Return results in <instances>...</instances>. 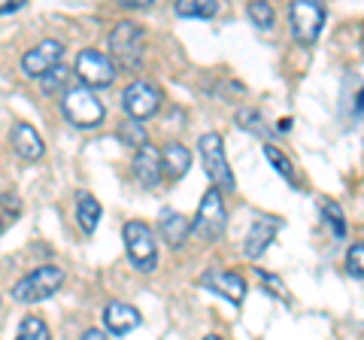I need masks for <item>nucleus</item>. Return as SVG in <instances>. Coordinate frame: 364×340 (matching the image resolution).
<instances>
[{
    "instance_id": "f257e3e1",
    "label": "nucleus",
    "mask_w": 364,
    "mask_h": 340,
    "mask_svg": "<svg viewBox=\"0 0 364 340\" xmlns=\"http://www.w3.org/2000/svg\"><path fill=\"white\" fill-rule=\"evenodd\" d=\"M198 152H200V161H203V174L210 176L213 188H219V191H234L237 183H234L231 164H228V158H225V140H222V134H215V131L200 134Z\"/></svg>"
},
{
    "instance_id": "f03ea898",
    "label": "nucleus",
    "mask_w": 364,
    "mask_h": 340,
    "mask_svg": "<svg viewBox=\"0 0 364 340\" xmlns=\"http://www.w3.org/2000/svg\"><path fill=\"white\" fill-rule=\"evenodd\" d=\"M61 110H64V116L76 124V128H97V124L104 122V116H107V110L97 100V95L91 92V88H85V85L67 88L64 97H61Z\"/></svg>"
},
{
    "instance_id": "7ed1b4c3",
    "label": "nucleus",
    "mask_w": 364,
    "mask_h": 340,
    "mask_svg": "<svg viewBox=\"0 0 364 340\" xmlns=\"http://www.w3.org/2000/svg\"><path fill=\"white\" fill-rule=\"evenodd\" d=\"M124 253H128L131 258V265L136 270H143V274H149V270L158 267V240H155V234L149 231V225H143V222H124Z\"/></svg>"
},
{
    "instance_id": "20e7f679",
    "label": "nucleus",
    "mask_w": 364,
    "mask_h": 340,
    "mask_svg": "<svg viewBox=\"0 0 364 340\" xmlns=\"http://www.w3.org/2000/svg\"><path fill=\"white\" fill-rule=\"evenodd\" d=\"M109 52H112V61L128 67V70L140 67L143 64V52H146L143 28L136 25V21H119V25L112 28V33H109Z\"/></svg>"
},
{
    "instance_id": "39448f33",
    "label": "nucleus",
    "mask_w": 364,
    "mask_h": 340,
    "mask_svg": "<svg viewBox=\"0 0 364 340\" xmlns=\"http://www.w3.org/2000/svg\"><path fill=\"white\" fill-rule=\"evenodd\" d=\"M61 282H64V270L58 265H43L16 282L13 298L21 304H37V301L52 298V294L61 289Z\"/></svg>"
},
{
    "instance_id": "423d86ee",
    "label": "nucleus",
    "mask_w": 364,
    "mask_h": 340,
    "mask_svg": "<svg viewBox=\"0 0 364 340\" xmlns=\"http://www.w3.org/2000/svg\"><path fill=\"white\" fill-rule=\"evenodd\" d=\"M228 225V213H225V198L219 188H207V195L200 198L198 213L191 219V231H195L200 240H219L225 234Z\"/></svg>"
},
{
    "instance_id": "0eeeda50",
    "label": "nucleus",
    "mask_w": 364,
    "mask_h": 340,
    "mask_svg": "<svg viewBox=\"0 0 364 340\" xmlns=\"http://www.w3.org/2000/svg\"><path fill=\"white\" fill-rule=\"evenodd\" d=\"M289 21H291L294 40L310 46V43L318 40V33H322L325 6L316 4V0H298V4H291V9H289Z\"/></svg>"
},
{
    "instance_id": "6e6552de",
    "label": "nucleus",
    "mask_w": 364,
    "mask_h": 340,
    "mask_svg": "<svg viewBox=\"0 0 364 340\" xmlns=\"http://www.w3.org/2000/svg\"><path fill=\"white\" fill-rule=\"evenodd\" d=\"M76 76L85 88H104L116 79V61L100 49H82L76 58Z\"/></svg>"
},
{
    "instance_id": "1a4fd4ad",
    "label": "nucleus",
    "mask_w": 364,
    "mask_h": 340,
    "mask_svg": "<svg viewBox=\"0 0 364 340\" xmlns=\"http://www.w3.org/2000/svg\"><path fill=\"white\" fill-rule=\"evenodd\" d=\"M122 107H124V112H128V119L140 122V119H149L158 112V107H161V95H158V88L152 83L134 79V83L124 85V92H122Z\"/></svg>"
},
{
    "instance_id": "9d476101",
    "label": "nucleus",
    "mask_w": 364,
    "mask_h": 340,
    "mask_svg": "<svg viewBox=\"0 0 364 340\" xmlns=\"http://www.w3.org/2000/svg\"><path fill=\"white\" fill-rule=\"evenodd\" d=\"M61 55H64L61 40H52L49 37V40H43L33 49L25 52V58H21V70H25L28 76H33V79H43L46 73H52L55 67H58Z\"/></svg>"
},
{
    "instance_id": "9b49d317",
    "label": "nucleus",
    "mask_w": 364,
    "mask_h": 340,
    "mask_svg": "<svg viewBox=\"0 0 364 340\" xmlns=\"http://www.w3.org/2000/svg\"><path fill=\"white\" fill-rule=\"evenodd\" d=\"M198 282L203 289L222 294V298L231 304H243V298H246V280L240 274H234V270H207Z\"/></svg>"
},
{
    "instance_id": "f8f14e48",
    "label": "nucleus",
    "mask_w": 364,
    "mask_h": 340,
    "mask_svg": "<svg viewBox=\"0 0 364 340\" xmlns=\"http://www.w3.org/2000/svg\"><path fill=\"white\" fill-rule=\"evenodd\" d=\"M279 231V219L277 216H255L252 225H249V234H246V243H243V253L246 258H261L267 253V246L273 243V237Z\"/></svg>"
},
{
    "instance_id": "ddd939ff",
    "label": "nucleus",
    "mask_w": 364,
    "mask_h": 340,
    "mask_svg": "<svg viewBox=\"0 0 364 340\" xmlns=\"http://www.w3.org/2000/svg\"><path fill=\"white\" fill-rule=\"evenodd\" d=\"M134 176L136 183L146 186V188H155L158 183H161V174H164V161H161V152L155 149V146L146 143L143 149H136L134 155Z\"/></svg>"
},
{
    "instance_id": "4468645a",
    "label": "nucleus",
    "mask_w": 364,
    "mask_h": 340,
    "mask_svg": "<svg viewBox=\"0 0 364 340\" xmlns=\"http://www.w3.org/2000/svg\"><path fill=\"white\" fill-rule=\"evenodd\" d=\"M9 140H13L16 155L25 158V161H40L43 152H46L43 137L37 134V128H31L28 122H16L13 124V134H9Z\"/></svg>"
},
{
    "instance_id": "2eb2a0df",
    "label": "nucleus",
    "mask_w": 364,
    "mask_h": 340,
    "mask_svg": "<svg viewBox=\"0 0 364 340\" xmlns=\"http://www.w3.org/2000/svg\"><path fill=\"white\" fill-rule=\"evenodd\" d=\"M104 325L109 328L112 334H128L140 325V313H136L131 304L124 301H109L104 307Z\"/></svg>"
},
{
    "instance_id": "dca6fc26",
    "label": "nucleus",
    "mask_w": 364,
    "mask_h": 340,
    "mask_svg": "<svg viewBox=\"0 0 364 340\" xmlns=\"http://www.w3.org/2000/svg\"><path fill=\"white\" fill-rule=\"evenodd\" d=\"M161 161H164V174L170 179H182L188 174V167H191V152L182 143L173 140V143H167L161 149Z\"/></svg>"
},
{
    "instance_id": "f3484780",
    "label": "nucleus",
    "mask_w": 364,
    "mask_h": 340,
    "mask_svg": "<svg viewBox=\"0 0 364 340\" xmlns=\"http://www.w3.org/2000/svg\"><path fill=\"white\" fill-rule=\"evenodd\" d=\"M158 228H161V237L170 246H182L186 234L191 231V222L182 216V213H176V210H164L161 219H158Z\"/></svg>"
},
{
    "instance_id": "a211bd4d",
    "label": "nucleus",
    "mask_w": 364,
    "mask_h": 340,
    "mask_svg": "<svg viewBox=\"0 0 364 340\" xmlns=\"http://www.w3.org/2000/svg\"><path fill=\"white\" fill-rule=\"evenodd\" d=\"M76 222H79V228H82V234H95L97 228V222H100V203L95 195H79L76 201Z\"/></svg>"
},
{
    "instance_id": "6ab92c4d",
    "label": "nucleus",
    "mask_w": 364,
    "mask_h": 340,
    "mask_svg": "<svg viewBox=\"0 0 364 340\" xmlns=\"http://www.w3.org/2000/svg\"><path fill=\"white\" fill-rule=\"evenodd\" d=\"M173 9L182 18H213L219 13V0H179Z\"/></svg>"
},
{
    "instance_id": "aec40b11",
    "label": "nucleus",
    "mask_w": 364,
    "mask_h": 340,
    "mask_svg": "<svg viewBox=\"0 0 364 340\" xmlns=\"http://www.w3.org/2000/svg\"><path fill=\"white\" fill-rule=\"evenodd\" d=\"M264 155H267V161L273 164V170H277V174L286 179L289 186H298V174H294V164H291V158L282 152V149H277V146H264Z\"/></svg>"
},
{
    "instance_id": "412c9836",
    "label": "nucleus",
    "mask_w": 364,
    "mask_h": 340,
    "mask_svg": "<svg viewBox=\"0 0 364 340\" xmlns=\"http://www.w3.org/2000/svg\"><path fill=\"white\" fill-rule=\"evenodd\" d=\"M16 340H52V331H49V325H46L40 316H25L21 325H18Z\"/></svg>"
},
{
    "instance_id": "4be33fe9",
    "label": "nucleus",
    "mask_w": 364,
    "mask_h": 340,
    "mask_svg": "<svg viewBox=\"0 0 364 340\" xmlns=\"http://www.w3.org/2000/svg\"><path fill=\"white\" fill-rule=\"evenodd\" d=\"M119 140L124 146H131V149H143V146H146V128L140 122H134V119L122 122L119 124Z\"/></svg>"
},
{
    "instance_id": "5701e85b",
    "label": "nucleus",
    "mask_w": 364,
    "mask_h": 340,
    "mask_svg": "<svg viewBox=\"0 0 364 340\" xmlns=\"http://www.w3.org/2000/svg\"><path fill=\"white\" fill-rule=\"evenodd\" d=\"M322 216H325L328 225H331L334 237H346V216H343V210H340L337 201H325L322 203Z\"/></svg>"
},
{
    "instance_id": "b1692460",
    "label": "nucleus",
    "mask_w": 364,
    "mask_h": 340,
    "mask_svg": "<svg viewBox=\"0 0 364 340\" xmlns=\"http://www.w3.org/2000/svg\"><path fill=\"white\" fill-rule=\"evenodd\" d=\"M18 213H21V203H18V198L16 195H0V234H4L9 225H13L16 219H18Z\"/></svg>"
},
{
    "instance_id": "393cba45",
    "label": "nucleus",
    "mask_w": 364,
    "mask_h": 340,
    "mask_svg": "<svg viewBox=\"0 0 364 340\" xmlns=\"http://www.w3.org/2000/svg\"><path fill=\"white\" fill-rule=\"evenodd\" d=\"M346 274L349 277H364V240H358V243H352L349 249H346Z\"/></svg>"
},
{
    "instance_id": "a878e982",
    "label": "nucleus",
    "mask_w": 364,
    "mask_h": 340,
    "mask_svg": "<svg viewBox=\"0 0 364 340\" xmlns=\"http://www.w3.org/2000/svg\"><path fill=\"white\" fill-rule=\"evenodd\" d=\"M249 18L255 21V28H273V6L270 4H249Z\"/></svg>"
},
{
    "instance_id": "bb28decb",
    "label": "nucleus",
    "mask_w": 364,
    "mask_h": 340,
    "mask_svg": "<svg viewBox=\"0 0 364 340\" xmlns=\"http://www.w3.org/2000/svg\"><path fill=\"white\" fill-rule=\"evenodd\" d=\"M258 277H261V282L273 292V298H282V301H289V289L282 286V280L279 277H273V274H267V270H258Z\"/></svg>"
},
{
    "instance_id": "cd10ccee",
    "label": "nucleus",
    "mask_w": 364,
    "mask_h": 340,
    "mask_svg": "<svg viewBox=\"0 0 364 340\" xmlns=\"http://www.w3.org/2000/svg\"><path fill=\"white\" fill-rule=\"evenodd\" d=\"M237 122H240V128L261 134V116H258L255 110H240V112H237Z\"/></svg>"
},
{
    "instance_id": "c85d7f7f",
    "label": "nucleus",
    "mask_w": 364,
    "mask_h": 340,
    "mask_svg": "<svg viewBox=\"0 0 364 340\" xmlns=\"http://www.w3.org/2000/svg\"><path fill=\"white\" fill-rule=\"evenodd\" d=\"M64 79H67V70H64V67H55L52 73L43 76V88H46V92H55V88H58V83L64 85Z\"/></svg>"
},
{
    "instance_id": "c756f323",
    "label": "nucleus",
    "mask_w": 364,
    "mask_h": 340,
    "mask_svg": "<svg viewBox=\"0 0 364 340\" xmlns=\"http://www.w3.org/2000/svg\"><path fill=\"white\" fill-rule=\"evenodd\" d=\"M25 6V0H0V16H9V13H18Z\"/></svg>"
},
{
    "instance_id": "7c9ffc66",
    "label": "nucleus",
    "mask_w": 364,
    "mask_h": 340,
    "mask_svg": "<svg viewBox=\"0 0 364 340\" xmlns=\"http://www.w3.org/2000/svg\"><path fill=\"white\" fill-rule=\"evenodd\" d=\"M79 340H107V334H104V331H97V328H88V331L79 337Z\"/></svg>"
},
{
    "instance_id": "2f4dec72",
    "label": "nucleus",
    "mask_w": 364,
    "mask_h": 340,
    "mask_svg": "<svg viewBox=\"0 0 364 340\" xmlns=\"http://www.w3.org/2000/svg\"><path fill=\"white\" fill-rule=\"evenodd\" d=\"M203 340H225V337H219V334H207V337H203Z\"/></svg>"
}]
</instances>
